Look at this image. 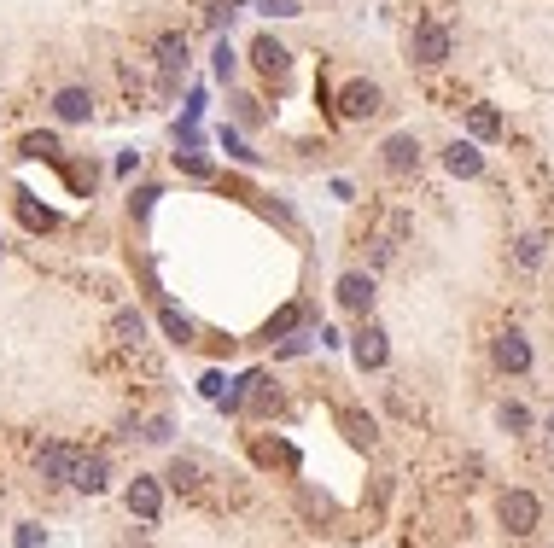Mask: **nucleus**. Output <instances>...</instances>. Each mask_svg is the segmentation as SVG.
Segmentation results:
<instances>
[{
	"label": "nucleus",
	"instance_id": "f257e3e1",
	"mask_svg": "<svg viewBox=\"0 0 554 548\" xmlns=\"http://www.w3.org/2000/svg\"><path fill=\"white\" fill-rule=\"evenodd\" d=\"M496 514H502V525H508L514 537H531V531H537V519H543V502H537L531 490H502Z\"/></svg>",
	"mask_w": 554,
	"mask_h": 548
},
{
	"label": "nucleus",
	"instance_id": "f03ea898",
	"mask_svg": "<svg viewBox=\"0 0 554 548\" xmlns=\"http://www.w3.org/2000/svg\"><path fill=\"white\" fill-rule=\"evenodd\" d=\"M450 30L444 24H415V35H409V53H415V65L426 70H438V65H450Z\"/></svg>",
	"mask_w": 554,
	"mask_h": 548
},
{
	"label": "nucleus",
	"instance_id": "7ed1b4c3",
	"mask_svg": "<svg viewBox=\"0 0 554 548\" xmlns=\"http://www.w3.org/2000/svg\"><path fill=\"white\" fill-rule=\"evenodd\" d=\"M385 94L374 88V82H350L345 94H339V111H345L350 123H368V117H380Z\"/></svg>",
	"mask_w": 554,
	"mask_h": 548
},
{
	"label": "nucleus",
	"instance_id": "20e7f679",
	"mask_svg": "<svg viewBox=\"0 0 554 548\" xmlns=\"http://www.w3.org/2000/svg\"><path fill=\"white\" fill-rule=\"evenodd\" d=\"M350 356H356V368H362V374H374V368H385L391 344H385V333L374 327V321H368V327H362V333L350 339Z\"/></svg>",
	"mask_w": 554,
	"mask_h": 548
},
{
	"label": "nucleus",
	"instance_id": "39448f33",
	"mask_svg": "<svg viewBox=\"0 0 554 548\" xmlns=\"http://www.w3.org/2000/svg\"><path fill=\"white\" fill-rule=\"evenodd\" d=\"M490 356H496V368H502V374H525V368H531V339L508 327L502 339L490 344Z\"/></svg>",
	"mask_w": 554,
	"mask_h": 548
},
{
	"label": "nucleus",
	"instance_id": "423d86ee",
	"mask_svg": "<svg viewBox=\"0 0 554 548\" xmlns=\"http://www.w3.org/2000/svg\"><path fill=\"white\" fill-rule=\"evenodd\" d=\"M123 502H129V514L146 519V525L164 514V490H158V479H135L129 490H123Z\"/></svg>",
	"mask_w": 554,
	"mask_h": 548
},
{
	"label": "nucleus",
	"instance_id": "0eeeda50",
	"mask_svg": "<svg viewBox=\"0 0 554 548\" xmlns=\"http://www.w3.org/2000/svg\"><path fill=\"white\" fill-rule=\"evenodd\" d=\"M444 170L461 175V181H473V175H485V152H479L473 140H450V146H444Z\"/></svg>",
	"mask_w": 554,
	"mask_h": 548
},
{
	"label": "nucleus",
	"instance_id": "6e6552de",
	"mask_svg": "<svg viewBox=\"0 0 554 548\" xmlns=\"http://www.w3.org/2000/svg\"><path fill=\"white\" fill-rule=\"evenodd\" d=\"M339 304L350 315H368L374 309V274H339Z\"/></svg>",
	"mask_w": 554,
	"mask_h": 548
},
{
	"label": "nucleus",
	"instance_id": "1a4fd4ad",
	"mask_svg": "<svg viewBox=\"0 0 554 548\" xmlns=\"http://www.w3.org/2000/svg\"><path fill=\"white\" fill-rule=\"evenodd\" d=\"M251 65L263 70V76H286V70H292V53L280 47L275 35H257V41H251Z\"/></svg>",
	"mask_w": 554,
	"mask_h": 548
},
{
	"label": "nucleus",
	"instance_id": "9d476101",
	"mask_svg": "<svg viewBox=\"0 0 554 548\" xmlns=\"http://www.w3.org/2000/svg\"><path fill=\"white\" fill-rule=\"evenodd\" d=\"M53 117H59V123H88V117H94V94H88V88H59V94H53Z\"/></svg>",
	"mask_w": 554,
	"mask_h": 548
},
{
	"label": "nucleus",
	"instance_id": "9b49d317",
	"mask_svg": "<svg viewBox=\"0 0 554 548\" xmlns=\"http://www.w3.org/2000/svg\"><path fill=\"white\" fill-rule=\"evenodd\" d=\"M35 467H41V479L70 484V467H76V449H65V444H41V449H35Z\"/></svg>",
	"mask_w": 554,
	"mask_h": 548
},
{
	"label": "nucleus",
	"instance_id": "f8f14e48",
	"mask_svg": "<svg viewBox=\"0 0 554 548\" xmlns=\"http://www.w3.org/2000/svg\"><path fill=\"white\" fill-rule=\"evenodd\" d=\"M158 70H164V88H175V76L187 70V35H158Z\"/></svg>",
	"mask_w": 554,
	"mask_h": 548
},
{
	"label": "nucleus",
	"instance_id": "ddd939ff",
	"mask_svg": "<svg viewBox=\"0 0 554 548\" xmlns=\"http://www.w3.org/2000/svg\"><path fill=\"white\" fill-rule=\"evenodd\" d=\"M420 164V140L415 135H391L385 140V170L391 175H409Z\"/></svg>",
	"mask_w": 554,
	"mask_h": 548
},
{
	"label": "nucleus",
	"instance_id": "4468645a",
	"mask_svg": "<svg viewBox=\"0 0 554 548\" xmlns=\"http://www.w3.org/2000/svg\"><path fill=\"white\" fill-rule=\"evenodd\" d=\"M105 473H111V467H105V455H76L70 484H76V490H88V496H100V490H105Z\"/></svg>",
	"mask_w": 554,
	"mask_h": 548
},
{
	"label": "nucleus",
	"instance_id": "2eb2a0df",
	"mask_svg": "<svg viewBox=\"0 0 554 548\" xmlns=\"http://www.w3.org/2000/svg\"><path fill=\"white\" fill-rule=\"evenodd\" d=\"M467 129H473V140H496L502 135V111L496 105H473L467 111Z\"/></svg>",
	"mask_w": 554,
	"mask_h": 548
},
{
	"label": "nucleus",
	"instance_id": "dca6fc26",
	"mask_svg": "<svg viewBox=\"0 0 554 548\" xmlns=\"http://www.w3.org/2000/svg\"><path fill=\"white\" fill-rule=\"evenodd\" d=\"M111 333H117V344H140V333H146V321H140L135 309H123V315L111 321Z\"/></svg>",
	"mask_w": 554,
	"mask_h": 548
},
{
	"label": "nucleus",
	"instance_id": "f3484780",
	"mask_svg": "<svg viewBox=\"0 0 554 548\" xmlns=\"http://www.w3.org/2000/svg\"><path fill=\"white\" fill-rule=\"evenodd\" d=\"M251 409H257V414H275L280 409V391L269 385V379H251Z\"/></svg>",
	"mask_w": 554,
	"mask_h": 548
},
{
	"label": "nucleus",
	"instance_id": "a211bd4d",
	"mask_svg": "<svg viewBox=\"0 0 554 548\" xmlns=\"http://www.w3.org/2000/svg\"><path fill=\"white\" fill-rule=\"evenodd\" d=\"M24 158H59V140L53 135H24Z\"/></svg>",
	"mask_w": 554,
	"mask_h": 548
},
{
	"label": "nucleus",
	"instance_id": "6ab92c4d",
	"mask_svg": "<svg viewBox=\"0 0 554 548\" xmlns=\"http://www.w3.org/2000/svg\"><path fill=\"white\" fill-rule=\"evenodd\" d=\"M175 170H187V175H210V158H205V152H175Z\"/></svg>",
	"mask_w": 554,
	"mask_h": 548
},
{
	"label": "nucleus",
	"instance_id": "aec40b11",
	"mask_svg": "<svg viewBox=\"0 0 554 548\" xmlns=\"http://www.w3.org/2000/svg\"><path fill=\"white\" fill-rule=\"evenodd\" d=\"M164 327H170V339H175V344L193 339V321H187V315H175V309H164Z\"/></svg>",
	"mask_w": 554,
	"mask_h": 548
},
{
	"label": "nucleus",
	"instance_id": "412c9836",
	"mask_svg": "<svg viewBox=\"0 0 554 548\" xmlns=\"http://www.w3.org/2000/svg\"><path fill=\"white\" fill-rule=\"evenodd\" d=\"M234 65H240V59H234V47H228V41H216V76L228 82V76H234Z\"/></svg>",
	"mask_w": 554,
	"mask_h": 548
},
{
	"label": "nucleus",
	"instance_id": "4be33fe9",
	"mask_svg": "<svg viewBox=\"0 0 554 548\" xmlns=\"http://www.w3.org/2000/svg\"><path fill=\"white\" fill-rule=\"evenodd\" d=\"M502 426H508V432H525V426H531V414H525L520 403H508V409H502Z\"/></svg>",
	"mask_w": 554,
	"mask_h": 548
},
{
	"label": "nucleus",
	"instance_id": "5701e85b",
	"mask_svg": "<svg viewBox=\"0 0 554 548\" xmlns=\"http://www.w3.org/2000/svg\"><path fill=\"white\" fill-rule=\"evenodd\" d=\"M222 146H228V158H240V164H257V152H245V140L222 135Z\"/></svg>",
	"mask_w": 554,
	"mask_h": 548
},
{
	"label": "nucleus",
	"instance_id": "b1692460",
	"mask_svg": "<svg viewBox=\"0 0 554 548\" xmlns=\"http://www.w3.org/2000/svg\"><path fill=\"white\" fill-rule=\"evenodd\" d=\"M199 479V467H193V461H175L170 467V484H193Z\"/></svg>",
	"mask_w": 554,
	"mask_h": 548
},
{
	"label": "nucleus",
	"instance_id": "393cba45",
	"mask_svg": "<svg viewBox=\"0 0 554 548\" xmlns=\"http://www.w3.org/2000/svg\"><path fill=\"white\" fill-rule=\"evenodd\" d=\"M537 257H543V240H537V234H531V240H520V263H525V269H531Z\"/></svg>",
	"mask_w": 554,
	"mask_h": 548
},
{
	"label": "nucleus",
	"instance_id": "a878e982",
	"mask_svg": "<svg viewBox=\"0 0 554 548\" xmlns=\"http://www.w3.org/2000/svg\"><path fill=\"white\" fill-rule=\"evenodd\" d=\"M263 12H275V18H298V0H263Z\"/></svg>",
	"mask_w": 554,
	"mask_h": 548
},
{
	"label": "nucleus",
	"instance_id": "bb28decb",
	"mask_svg": "<svg viewBox=\"0 0 554 548\" xmlns=\"http://www.w3.org/2000/svg\"><path fill=\"white\" fill-rule=\"evenodd\" d=\"M24 222H30V228H53V210H35V205H24Z\"/></svg>",
	"mask_w": 554,
	"mask_h": 548
},
{
	"label": "nucleus",
	"instance_id": "cd10ccee",
	"mask_svg": "<svg viewBox=\"0 0 554 548\" xmlns=\"http://www.w3.org/2000/svg\"><path fill=\"white\" fill-rule=\"evenodd\" d=\"M240 105V123H263V111H257V100H234Z\"/></svg>",
	"mask_w": 554,
	"mask_h": 548
},
{
	"label": "nucleus",
	"instance_id": "c85d7f7f",
	"mask_svg": "<svg viewBox=\"0 0 554 548\" xmlns=\"http://www.w3.org/2000/svg\"><path fill=\"white\" fill-rule=\"evenodd\" d=\"M0 257H6V240H0Z\"/></svg>",
	"mask_w": 554,
	"mask_h": 548
}]
</instances>
